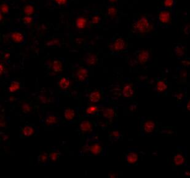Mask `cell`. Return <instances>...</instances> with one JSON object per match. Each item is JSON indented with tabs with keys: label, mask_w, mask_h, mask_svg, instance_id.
<instances>
[{
	"label": "cell",
	"mask_w": 190,
	"mask_h": 178,
	"mask_svg": "<svg viewBox=\"0 0 190 178\" xmlns=\"http://www.w3.org/2000/svg\"><path fill=\"white\" fill-rule=\"evenodd\" d=\"M5 71V68L4 67V65L3 64V63H1V64H0V74H1V75L3 74V73H4Z\"/></svg>",
	"instance_id": "41"
},
{
	"label": "cell",
	"mask_w": 190,
	"mask_h": 178,
	"mask_svg": "<svg viewBox=\"0 0 190 178\" xmlns=\"http://www.w3.org/2000/svg\"><path fill=\"white\" fill-rule=\"evenodd\" d=\"M168 86L165 80H159L156 84V90L158 93H164L167 90Z\"/></svg>",
	"instance_id": "25"
},
{
	"label": "cell",
	"mask_w": 190,
	"mask_h": 178,
	"mask_svg": "<svg viewBox=\"0 0 190 178\" xmlns=\"http://www.w3.org/2000/svg\"><path fill=\"white\" fill-rule=\"evenodd\" d=\"M71 81L69 78L62 77L58 81V87L62 91H66L71 87Z\"/></svg>",
	"instance_id": "11"
},
{
	"label": "cell",
	"mask_w": 190,
	"mask_h": 178,
	"mask_svg": "<svg viewBox=\"0 0 190 178\" xmlns=\"http://www.w3.org/2000/svg\"><path fill=\"white\" fill-rule=\"evenodd\" d=\"M174 4V0H164L163 5L167 8H172Z\"/></svg>",
	"instance_id": "34"
},
{
	"label": "cell",
	"mask_w": 190,
	"mask_h": 178,
	"mask_svg": "<svg viewBox=\"0 0 190 178\" xmlns=\"http://www.w3.org/2000/svg\"><path fill=\"white\" fill-rule=\"evenodd\" d=\"M84 60L89 66H94L97 64L99 59L96 54L89 53L85 55Z\"/></svg>",
	"instance_id": "19"
},
{
	"label": "cell",
	"mask_w": 190,
	"mask_h": 178,
	"mask_svg": "<svg viewBox=\"0 0 190 178\" xmlns=\"http://www.w3.org/2000/svg\"><path fill=\"white\" fill-rule=\"evenodd\" d=\"M89 76V70L84 67H79L74 73V77L80 82L84 83Z\"/></svg>",
	"instance_id": "5"
},
{
	"label": "cell",
	"mask_w": 190,
	"mask_h": 178,
	"mask_svg": "<svg viewBox=\"0 0 190 178\" xmlns=\"http://www.w3.org/2000/svg\"><path fill=\"white\" fill-rule=\"evenodd\" d=\"M49 162L51 164H55L59 160V158L61 155V153L56 148H54L52 151L49 154Z\"/></svg>",
	"instance_id": "20"
},
{
	"label": "cell",
	"mask_w": 190,
	"mask_h": 178,
	"mask_svg": "<svg viewBox=\"0 0 190 178\" xmlns=\"http://www.w3.org/2000/svg\"><path fill=\"white\" fill-rule=\"evenodd\" d=\"M32 21H33V18L30 16H25L23 18V22L26 25L31 23Z\"/></svg>",
	"instance_id": "36"
},
{
	"label": "cell",
	"mask_w": 190,
	"mask_h": 178,
	"mask_svg": "<svg viewBox=\"0 0 190 178\" xmlns=\"http://www.w3.org/2000/svg\"><path fill=\"white\" fill-rule=\"evenodd\" d=\"M149 59V52L148 50H140L137 55V60L140 64H145Z\"/></svg>",
	"instance_id": "14"
},
{
	"label": "cell",
	"mask_w": 190,
	"mask_h": 178,
	"mask_svg": "<svg viewBox=\"0 0 190 178\" xmlns=\"http://www.w3.org/2000/svg\"><path fill=\"white\" fill-rule=\"evenodd\" d=\"M39 101L41 104H46L49 101V98L45 95H40L39 96Z\"/></svg>",
	"instance_id": "32"
},
{
	"label": "cell",
	"mask_w": 190,
	"mask_h": 178,
	"mask_svg": "<svg viewBox=\"0 0 190 178\" xmlns=\"http://www.w3.org/2000/svg\"><path fill=\"white\" fill-rule=\"evenodd\" d=\"M158 19L160 23L164 25L170 23L172 19V14L168 10L161 11L158 15Z\"/></svg>",
	"instance_id": "9"
},
{
	"label": "cell",
	"mask_w": 190,
	"mask_h": 178,
	"mask_svg": "<svg viewBox=\"0 0 190 178\" xmlns=\"http://www.w3.org/2000/svg\"><path fill=\"white\" fill-rule=\"evenodd\" d=\"M126 161L130 165H134L138 161V155L136 152L130 151L126 155Z\"/></svg>",
	"instance_id": "17"
},
{
	"label": "cell",
	"mask_w": 190,
	"mask_h": 178,
	"mask_svg": "<svg viewBox=\"0 0 190 178\" xmlns=\"http://www.w3.org/2000/svg\"><path fill=\"white\" fill-rule=\"evenodd\" d=\"M104 147L96 137H91L82 146L81 155L88 154L92 155H99L103 152Z\"/></svg>",
	"instance_id": "1"
},
{
	"label": "cell",
	"mask_w": 190,
	"mask_h": 178,
	"mask_svg": "<svg viewBox=\"0 0 190 178\" xmlns=\"http://www.w3.org/2000/svg\"><path fill=\"white\" fill-rule=\"evenodd\" d=\"M183 96H184V94H183V92H179L178 94L176 95V97L178 100H182L183 98Z\"/></svg>",
	"instance_id": "40"
},
{
	"label": "cell",
	"mask_w": 190,
	"mask_h": 178,
	"mask_svg": "<svg viewBox=\"0 0 190 178\" xmlns=\"http://www.w3.org/2000/svg\"><path fill=\"white\" fill-rule=\"evenodd\" d=\"M50 70L53 73H60L63 70V65L61 60L55 59L50 63Z\"/></svg>",
	"instance_id": "13"
},
{
	"label": "cell",
	"mask_w": 190,
	"mask_h": 178,
	"mask_svg": "<svg viewBox=\"0 0 190 178\" xmlns=\"http://www.w3.org/2000/svg\"><path fill=\"white\" fill-rule=\"evenodd\" d=\"M103 112V116L104 118H105L111 122L114 118L115 117V110L112 108L107 107L103 108L102 110Z\"/></svg>",
	"instance_id": "18"
},
{
	"label": "cell",
	"mask_w": 190,
	"mask_h": 178,
	"mask_svg": "<svg viewBox=\"0 0 190 178\" xmlns=\"http://www.w3.org/2000/svg\"><path fill=\"white\" fill-rule=\"evenodd\" d=\"M152 30V25L150 23L148 18L143 15L133 25V30L136 33L145 34L147 33Z\"/></svg>",
	"instance_id": "2"
},
{
	"label": "cell",
	"mask_w": 190,
	"mask_h": 178,
	"mask_svg": "<svg viewBox=\"0 0 190 178\" xmlns=\"http://www.w3.org/2000/svg\"><path fill=\"white\" fill-rule=\"evenodd\" d=\"M110 137L113 140V141H117V140L119 139L122 137V134L118 130H114L113 132L110 133Z\"/></svg>",
	"instance_id": "30"
},
{
	"label": "cell",
	"mask_w": 190,
	"mask_h": 178,
	"mask_svg": "<svg viewBox=\"0 0 190 178\" xmlns=\"http://www.w3.org/2000/svg\"><path fill=\"white\" fill-rule=\"evenodd\" d=\"M0 9H1V12L4 14H6L9 11V7L8 5L5 3H3L1 5V7H0Z\"/></svg>",
	"instance_id": "35"
},
{
	"label": "cell",
	"mask_w": 190,
	"mask_h": 178,
	"mask_svg": "<svg viewBox=\"0 0 190 178\" xmlns=\"http://www.w3.org/2000/svg\"><path fill=\"white\" fill-rule=\"evenodd\" d=\"M127 48V42L122 38H118L113 42L111 44L110 49L115 52H118L124 51Z\"/></svg>",
	"instance_id": "6"
},
{
	"label": "cell",
	"mask_w": 190,
	"mask_h": 178,
	"mask_svg": "<svg viewBox=\"0 0 190 178\" xmlns=\"http://www.w3.org/2000/svg\"><path fill=\"white\" fill-rule=\"evenodd\" d=\"M122 95L125 98H131L135 95L134 87L130 83L126 84L122 90Z\"/></svg>",
	"instance_id": "12"
},
{
	"label": "cell",
	"mask_w": 190,
	"mask_h": 178,
	"mask_svg": "<svg viewBox=\"0 0 190 178\" xmlns=\"http://www.w3.org/2000/svg\"><path fill=\"white\" fill-rule=\"evenodd\" d=\"M102 95L100 90H94L92 91L89 95L88 99L89 101L93 104H97L102 100Z\"/></svg>",
	"instance_id": "10"
},
{
	"label": "cell",
	"mask_w": 190,
	"mask_h": 178,
	"mask_svg": "<svg viewBox=\"0 0 190 178\" xmlns=\"http://www.w3.org/2000/svg\"><path fill=\"white\" fill-rule=\"evenodd\" d=\"M38 162L41 165L46 166L48 165L49 162V155L45 152H41L38 157Z\"/></svg>",
	"instance_id": "21"
},
{
	"label": "cell",
	"mask_w": 190,
	"mask_h": 178,
	"mask_svg": "<svg viewBox=\"0 0 190 178\" xmlns=\"http://www.w3.org/2000/svg\"><path fill=\"white\" fill-rule=\"evenodd\" d=\"M37 128L33 125H27L21 129L20 136L22 138H27L35 136L37 133Z\"/></svg>",
	"instance_id": "4"
},
{
	"label": "cell",
	"mask_w": 190,
	"mask_h": 178,
	"mask_svg": "<svg viewBox=\"0 0 190 178\" xmlns=\"http://www.w3.org/2000/svg\"><path fill=\"white\" fill-rule=\"evenodd\" d=\"M116 176H117V175H116L115 173H110V174L108 175V177H112V178H113V177H116Z\"/></svg>",
	"instance_id": "44"
},
{
	"label": "cell",
	"mask_w": 190,
	"mask_h": 178,
	"mask_svg": "<svg viewBox=\"0 0 190 178\" xmlns=\"http://www.w3.org/2000/svg\"><path fill=\"white\" fill-rule=\"evenodd\" d=\"M118 0H109V1H110L111 3H115L116 1H117Z\"/></svg>",
	"instance_id": "45"
},
{
	"label": "cell",
	"mask_w": 190,
	"mask_h": 178,
	"mask_svg": "<svg viewBox=\"0 0 190 178\" xmlns=\"http://www.w3.org/2000/svg\"><path fill=\"white\" fill-rule=\"evenodd\" d=\"M60 123L61 118L51 112H48L42 120V124L47 127L58 125Z\"/></svg>",
	"instance_id": "3"
},
{
	"label": "cell",
	"mask_w": 190,
	"mask_h": 178,
	"mask_svg": "<svg viewBox=\"0 0 190 178\" xmlns=\"http://www.w3.org/2000/svg\"><path fill=\"white\" fill-rule=\"evenodd\" d=\"M185 157L180 153L176 154L173 158V162L176 166H181L185 163Z\"/></svg>",
	"instance_id": "22"
},
{
	"label": "cell",
	"mask_w": 190,
	"mask_h": 178,
	"mask_svg": "<svg viewBox=\"0 0 190 178\" xmlns=\"http://www.w3.org/2000/svg\"><path fill=\"white\" fill-rule=\"evenodd\" d=\"M100 17L98 16V15H96V16H94L93 18H92V23L93 24H97L99 23V21H100Z\"/></svg>",
	"instance_id": "37"
},
{
	"label": "cell",
	"mask_w": 190,
	"mask_h": 178,
	"mask_svg": "<svg viewBox=\"0 0 190 178\" xmlns=\"http://www.w3.org/2000/svg\"><path fill=\"white\" fill-rule=\"evenodd\" d=\"M102 108L97 105H89L85 110V114L87 115H95L97 114Z\"/></svg>",
	"instance_id": "23"
},
{
	"label": "cell",
	"mask_w": 190,
	"mask_h": 178,
	"mask_svg": "<svg viewBox=\"0 0 190 178\" xmlns=\"http://www.w3.org/2000/svg\"><path fill=\"white\" fill-rule=\"evenodd\" d=\"M9 57H10V54H9V53H5L4 54V59L7 60L8 59Z\"/></svg>",
	"instance_id": "43"
},
{
	"label": "cell",
	"mask_w": 190,
	"mask_h": 178,
	"mask_svg": "<svg viewBox=\"0 0 190 178\" xmlns=\"http://www.w3.org/2000/svg\"><path fill=\"white\" fill-rule=\"evenodd\" d=\"M186 109L188 111L190 112V98H189L187 101L186 103Z\"/></svg>",
	"instance_id": "42"
},
{
	"label": "cell",
	"mask_w": 190,
	"mask_h": 178,
	"mask_svg": "<svg viewBox=\"0 0 190 178\" xmlns=\"http://www.w3.org/2000/svg\"><path fill=\"white\" fill-rule=\"evenodd\" d=\"M34 7L30 4L27 5L24 8V13L26 16H30L34 12Z\"/></svg>",
	"instance_id": "29"
},
{
	"label": "cell",
	"mask_w": 190,
	"mask_h": 178,
	"mask_svg": "<svg viewBox=\"0 0 190 178\" xmlns=\"http://www.w3.org/2000/svg\"><path fill=\"white\" fill-rule=\"evenodd\" d=\"M11 39L17 44H22L25 42L26 38L22 33L18 31H14L10 34Z\"/></svg>",
	"instance_id": "15"
},
{
	"label": "cell",
	"mask_w": 190,
	"mask_h": 178,
	"mask_svg": "<svg viewBox=\"0 0 190 178\" xmlns=\"http://www.w3.org/2000/svg\"><path fill=\"white\" fill-rule=\"evenodd\" d=\"M60 42L58 39H52L47 41L46 45L49 47H57L60 45Z\"/></svg>",
	"instance_id": "31"
},
{
	"label": "cell",
	"mask_w": 190,
	"mask_h": 178,
	"mask_svg": "<svg viewBox=\"0 0 190 178\" xmlns=\"http://www.w3.org/2000/svg\"><path fill=\"white\" fill-rule=\"evenodd\" d=\"M184 32L186 34H189L190 33V25L188 24L186 25L184 28Z\"/></svg>",
	"instance_id": "39"
},
{
	"label": "cell",
	"mask_w": 190,
	"mask_h": 178,
	"mask_svg": "<svg viewBox=\"0 0 190 178\" xmlns=\"http://www.w3.org/2000/svg\"><path fill=\"white\" fill-rule=\"evenodd\" d=\"M87 23V20L86 18L80 17H78L77 19V22H76V25H77V27L78 29H84Z\"/></svg>",
	"instance_id": "27"
},
{
	"label": "cell",
	"mask_w": 190,
	"mask_h": 178,
	"mask_svg": "<svg viewBox=\"0 0 190 178\" xmlns=\"http://www.w3.org/2000/svg\"><path fill=\"white\" fill-rule=\"evenodd\" d=\"M21 111L24 114L30 113L32 111V107L29 103L28 102H23L21 105Z\"/></svg>",
	"instance_id": "28"
},
{
	"label": "cell",
	"mask_w": 190,
	"mask_h": 178,
	"mask_svg": "<svg viewBox=\"0 0 190 178\" xmlns=\"http://www.w3.org/2000/svg\"><path fill=\"white\" fill-rule=\"evenodd\" d=\"M94 125L92 122L88 120H82L79 125V130L84 134H87L92 132L94 130Z\"/></svg>",
	"instance_id": "7"
},
{
	"label": "cell",
	"mask_w": 190,
	"mask_h": 178,
	"mask_svg": "<svg viewBox=\"0 0 190 178\" xmlns=\"http://www.w3.org/2000/svg\"><path fill=\"white\" fill-rule=\"evenodd\" d=\"M185 175L186 176H190V173H188L187 172L186 173H185Z\"/></svg>",
	"instance_id": "46"
},
{
	"label": "cell",
	"mask_w": 190,
	"mask_h": 178,
	"mask_svg": "<svg viewBox=\"0 0 190 178\" xmlns=\"http://www.w3.org/2000/svg\"><path fill=\"white\" fill-rule=\"evenodd\" d=\"M21 89V84L17 81H12L8 87V92L11 93H14Z\"/></svg>",
	"instance_id": "24"
},
{
	"label": "cell",
	"mask_w": 190,
	"mask_h": 178,
	"mask_svg": "<svg viewBox=\"0 0 190 178\" xmlns=\"http://www.w3.org/2000/svg\"><path fill=\"white\" fill-rule=\"evenodd\" d=\"M117 9L115 7H110L108 9V14L111 17H114L117 14Z\"/></svg>",
	"instance_id": "33"
},
{
	"label": "cell",
	"mask_w": 190,
	"mask_h": 178,
	"mask_svg": "<svg viewBox=\"0 0 190 178\" xmlns=\"http://www.w3.org/2000/svg\"><path fill=\"white\" fill-rule=\"evenodd\" d=\"M156 127V124L154 120L151 119H147L145 120V122H144L142 128H143L144 132L145 134L148 135V134L153 133L155 132Z\"/></svg>",
	"instance_id": "8"
},
{
	"label": "cell",
	"mask_w": 190,
	"mask_h": 178,
	"mask_svg": "<svg viewBox=\"0 0 190 178\" xmlns=\"http://www.w3.org/2000/svg\"><path fill=\"white\" fill-rule=\"evenodd\" d=\"M55 3L57 4H58L59 5H64L66 3H67L68 0H54Z\"/></svg>",
	"instance_id": "38"
},
{
	"label": "cell",
	"mask_w": 190,
	"mask_h": 178,
	"mask_svg": "<svg viewBox=\"0 0 190 178\" xmlns=\"http://www.w3.org/2000/svg\"><path fill=\"white\" fill-rule=\"evenodd\" d=\"M63 116L65 119L66 121L71 122L73 120L76 118V117H77V111H76V110L74 108H66L64 110Z\"/></svg>",
	"instance_id": "16"
},
{
	"label": "cell",
	"mask_w": 190,
	"mask_h": 178,
	"mask_svg": "<svg viewBox=\"0 0 190 178\" xmlns=\"http://www.w3.org/2000/svg\"><path fill=\"white\" fill-rule=\"evenodd\" d=\"M175 55L178 57H182L185 55L186 52L185 48L182 45H177L174 49Z\"/></svg>",
	"instance_id": "26"
}]
</instances>
